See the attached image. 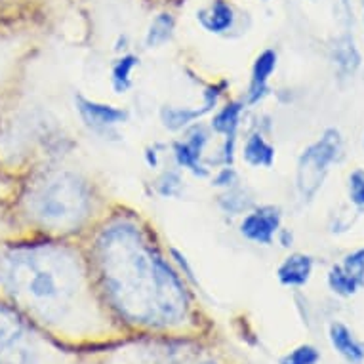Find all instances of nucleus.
<instances>
[{"instance_id": "4468645a", "label": "nucleus", "mask_w": 364, "mask_h": 364, "mask_svg": "<svg viewBox=\"0 0 364 364\" xmlns=\"http://www.w3.org/2000/svg\"><path fill=\"white\" fill-rule=\"evenodd\" d=\"M136 65H138V60L134 55H126V58L117 61V65L113 69V80L117 88L124 90L130 84V75Z\"/></svg>"}, {"instance_id": "20e7f679", "label": "nucleus", "mask_w": 364, "mask_h": 364, "mask_svg": "<svg viewBox=\"0 0 364 364\" xmlns=\"http://www.w3.org/2000/svg\"><path fill=\"white\" fill-rule=\"evenodd\" d=\"M197 19L208 33H225L233 27L235 12L225 0H214L208 8L197 14Z\"/></svg>"}, {"instance_id": "9d476101", "label": "nucleus", "mask_w": 364, "mask_h": 364, "mask_svg": "<svg viewBox=\"0 0 364 364\" xmlns=\"http://www.w3.org/2000/svg\"><path fill=\"white\" fill-rule=\"evenodd\" d=\"M245 156L254 166H271L275 159V151L262 136H252L246 144Z\"/></svg>"}, {"instance_id": "2eb2a0df", "label": "nucleus", "mask_w": 364, "mask_h": 364, "mask_svg": "<svg viewBox=\"0 0 364 364\" xmlns=\"http://www.w3.org/2000/svg\"><path fill=\"white\" fill-rule=\"evenodd\" d=\"M318 351L311 346H301L298 349H294L292 353H288L287 357L282 358L281 364H316L318 363Z\"/></svg>"}, {"instance_id": "1a4fd4ad", "label": "nucleus", "mask_w": 364, "mask_h": 364, "mask_svg": "<svg viewBox=\"0 0 364 364\" xmlns=\"http://www.w3.org/2000/svg\"><path fill=\"white\" fill-rule=\"evenodd\" d=\"M332 52H334V61L343 73H355L360 65V55H358V50L351 35L340 36L334 42Z\"/></svg>"}, {"instance_id": "f3484780", "label": "nucleus", "mask_w": 364, "mask_h": 364, "mask_svg": "<svg viewBox=\"0 0 364 364\" xmlns=\"http://www.w3.org/2000/svg\"><path fill=\"white\" fill-rule=\"evenodd\" d=\"M25 0H0V25L21 19Z\"/></svg>"}, {"instance_id": "9b49d317", "label": "nucleus", "mask_w": 364, "mask_h": 364, "mask_svg": "<svg viewBox=\"0 0 364 364\" xmlns=\"http://www.w3.org/2000/svg\"><path fill=\"white\" fill-rule=\"evenodd\" d=\"M173 18L170 14H161V16H156L155 21L151 23L149 33H147V46L149 48H156V46H161L164 42L172 36L173 31Z\"/></svg>"}, {"instance_id": "6e6552de", "label": "nucleus", "mask_w": 364, "mask_h": 364, "mask_svg": "<svg viewBox=\"0 0 364 364\" xmlns=\"http://www.w3.org/2000/svg\"><path fill=\"white\" fill-rule=\"evenodd\" d=\"M78 105H80V113L84 114V119L94 126H113L124 119V113L119 109L86 102L82 97H78Z\"/></svg>"}, {"instance_id": "f257e3e1", "label": "nucleus", "mask_w": 364, "mask_h": 364, "mask_svg": "<svg viewBox=\"0 0 364 364\" xmlns=\"http://www.w3.org/2000/svg\"><path fill=\"white\" fill-rule=\"evenodd\" d=\"M343 144L340 132L330 128L323 134V138L305 151L298 164V187L304 197L311 198L323 186L328 166L341 156Z\"/></svg>"}, {"instance_id": "f8f14e48", "label": "nucleus", "mask_w": 364, "mask_h": 364, "mask_svg": "<svg viewBox=\"0 0 364 364\" xmlns=\"http://www.w3.org/2000/svg\"><path fill=\"white\" fill-rule=\"evenodd\" d=\"M328 284L330 288H332L336 294H340V296H353L358 288L363 287V284L358 281H355L351 275H347L341 265H336V267L330 269Z\"/></svg>"}, {"instance_id": "f03ea898", "label": "nucleus", "mask_w": 364, "mask_h": 364, "mask_svg": "<svg viewBox=\"0 0 364 364\" xmlns=\"http://www.w3.org/2000/svg\"><path fill=\"white\" fill-rule=\"evenodd\" d=\"M19 21L21 19L0 25V119L18 86L19 69L27 52V42L21 33L23 27Z\"/></svg>"}, {"instance_id": "423d86ee", "label": "nucleus", "mask_w": 364, "mask_h": 364, "mask_svg": "<svg viewBox=\"0 0 364 364\" xmlns=\"http://www.w3.org/2000/svg\"><path fill=\"white\" fill-rule=\"evenodd\" d=\"M330 341L341 357L347 358L349 363L360 364L364 358V347L351 336V332L343 324L336 323L330 326Z\"/></svg>"}, {"instance_id": "39448f33", "label": "nucleus", "mask_w": 364, "mask_h": 364, "mask_svg": "<svg viewBox=\"0 0 364 364\" xmlns=\"http://www.w3.org/2000/svg\"><path fill=\"white\" fill-rule=\"evenodd\" d=\"M313 271V259L304 254H294L279 267V279L287 287H304Z\"/></svg>"}, {"instance_id": "a211bd4d", "label": "nucleus", "mask_w": 364, "mask_h": 364, "mask_svg": "<svg viewBox=\"0 0 364 364\" xmlns=\"http://www.w3.org/2000/svg\"><path fill=\"white\" fill-rule=\"evenodd\" d=\"M349 195L357 206H364V170H355L349 178Z\"/></svg>"}, {"instance_id": "ddd939ff", "label": "nucleus", "mask_w": 364, "mask_h": 364, "mask_svg": "<svg viewBox=\"0 0 364 364\" xmlns=\"http://www.w3.org/2000/svg\"><path fill=\"white\" fill-rule=\"evenodd\" d=\"M239 113H240V107L239 105H229L221 111L214 120V128L218 132H223L227 134V138L233 139L235 136V130H237V120H239Z\"/></svg>"}, {"instance_id": "7ed1b4c3", "label": "nucleus", "mask_w": 364, "mask_h": 364, "mask_svg": "<svg viewBox=\"0 0 364 364\" xmlns=\"http://www.w3.org/2000/svg\"><path fill=\"white\" fill-rule=\"evenodd\" d=\"M281 225V214L277 208H262L250 214L242 221V235L246 239L254 240V242H262V245H269L273 240V235L279 231Z\"/></svg>"}, {"instance_id": "0eeeda50", "label": "nucleus", "mask_w": 364, "mask_h": 364, "mask_svg": "<svg viewBox=\"0 0 364 364\" xmlns=\"http://www.w3.org/2000/svg\"><path fill=\"white\" fill-rule=\"evenodd\" d=\"M277 67V54L273 50H265L263 54L257 55L254 69H252V86H250V100L252 103L257 102L263 96V92L267 88V80L271 73Z\"/></svg>"}, {"instance_id": "6ab92c4d", "label": "nucleus", "mask_w": 364, "mask_h": 364, "mask_svg": "<svg viewBox=\"0 0 364 364\" xmlns=\"http://www.w3.org/2000/svg\"><path fill=\"white\" fill-rule=\"evenodd\" d=\"M208 364H212V363H208Z\"/></svg>"}, {"instance_id": "dca6fc26", "label": "nucleus", "mask_w": 364, "mask_h": 364, "mask_svg": "<svg viewBox=\"0 0 364 364\" xmlns=\"http://www.w3.org/2000/svg\"><path fill=\"white\" fill-rule=\"evenodd\" d=\"M341 267L347 275H351L355 281H358L364 287V248L357 250L355 254H349Z\"/></svg>"}]
</instances>
